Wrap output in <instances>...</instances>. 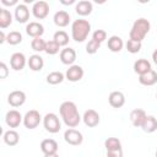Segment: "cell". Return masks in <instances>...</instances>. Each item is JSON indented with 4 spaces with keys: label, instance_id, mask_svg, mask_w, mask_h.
Wrapping results in <instances>:
<instances>
[{
    "label": "cell",
    "instance_id": "1",
    "mask_svg": "<svg viewBox=\"0 0 157 157\" xmlns=\"http://www.w3.org/2000/svg\"><path fill=\"white\" fill-rule=\"evenodd\" d=\"M60 115L64 120V123L69 128H75L80 124L81 121V115L77 110V107L74 102L71 101H65L60 104Z\"/></svg>",
    "mask_w": 157,
    "mask_h": 157
},
{
    "label": "cell",
    "instance_id": "2",
    "mask_svg": "<svg viewBox=\"0 0 157 157\" xmlns=\"http://www.w3.org/2000/svg\"><path fill=\"white\" fill-rule=\"evenodd\" d=\"M91 31V25L87 20L78 18L71 25V36L75 42H83Z\"/></svg>",
    "mask_w": 157,
    "mask_h": 157
},
{
    "label": "cell",
    "instance_id": "3",
    "mask_svg": "<svg viewBox=\"0 0 157 157\" xmlns=\"http://www.w3.org/2000/svg\"><path fill=\"white\" fill-rule=\"evenodd\" d=\"M150 27H151V25H150L148 20H146L144 17L137 18L130 29V33H129L130 39L136 40V42H142L145 36L150 32Z\"/></svg>",
    "mask_w": 157,
    "mask_h": 157
},
{
    "label": "cell",
    "instance_id": "4",
    "mask_svg": "<svg viewBox=\"0 0 157 157\" xmlns=\"http://www.w3.org/2000/svg\"><path fill=\"white\" fill-rule=\"evenodd\" d=\"M43 125H44L45 130L49 131V132H52V134L59 132V130L61 129L60 120H59V118H58V115L55 113H48V114H45V117L43 118Z\"/></svg>",
    "mask_w": 157,
    "mask_h": 157
},
{
    "label": "cell",
    "instance_id": "5",
    "mask_svg": "<svg viewBox=\"0 0 157 157\" xmlns=\"http://www.w3.org/2000/svg\"><path fill=\"white\" fill-rule=\"evenodd\" d=\"M40 118L42 117H40V114H39L38 110L31 109V110H28L25 114V117H23V124H25V126L27 129H34V128H37L39 125Z\"/></svg>",
    "mask_w": 157,
    "mask_h": 157
},
{
    "label": "cell",
    "instance_id": "6",
    "mask_svg": "<svg viewBox=\"0 0 157 157\" xmlns=\"http://www.w3.org/2000/svg\"><path fill=\"white\" fill-rule=\"evenodd\" d=\"M64 140H65L69 145L77 146V145H80V144H82L83 136H82V134H81L78 130H76V129H74V128H70V129H67V130L64 132Z\"/></svg>",
    "mask_w": 157,
    "mask_h": 157
},
{
    "label": "cell",
    "instance_id": "7",
    "mask_svg": "<svg viewBox=\"0 0 157 157\" xmlns=\"http://www.w3.org/2000/svg\"><path fill=\"white\" fill-rule=\"evenodd\" d=\"M32 12H33L36 18H39V20L45 18L49 13V4L47 1H43V0L34 2L32 6Z\"/></svg>",
    "mask_w": 157,
    "mask_h": 157
},
{
    "label": "cell",
    "instance_id": "8",
    "mask_svg": "<svg viewBox=\"0 0 157 157\" xmlns=\"http://www.w3.org/2000/svg\"><path fill=\"white\" fill-rule=\"evenodd\" d=\"M7 102L12 107H20L26 102V93L23 91L15 90L7 96Z\"/></svg>",
    "mask_w": 157,
    "mask_h": 157
},
{
    "label": "cell",
    "instance_id": "9",
    "mask_svg": "<svg viewBox=\"0 0 157 157\" xmlns=\"http://www.w3.org/2000/svg\"><path fill=\"white\" fill-rule=\"evenodd\" d=\"M83 69L80 65H71L66 72H65V77L71 81V82H77L83 77Z\"/></svg>",
    "mask_w": 157,
    "mask_h": 157
},
{
    "label": "cell",
    "instance_id": "10",
    "mask_svg": "<svg viewBox=\"0 0 157 157\" xmlns=\"http://www.w3.org/2000/svg\"><path fill=\"white\" fill-rule=\"evenodd\" d=\"M22 120H23V117H22L21 113H20L18 110H16V109L9 110V112L6 113V115H5V121H6V124H7L10 128H17V126L21 124Z\"/></svg>",
    "mask_w": 157,
    "mask_h": 157
},
{
    "label": "cell",
    "instance_id": "11",
    "mask_svg": "<svg viewBox=\"0 0 157 157\" xmlns=\"http://www.w3.org/2000/svg\"><path fill=\"white\" fill-rule=\"evenodd\" d=\"M146 117H147L146 112H145L144 109H140V108L132 109V110L130 112V120H131L132 125L136 126V128H141V126H142V124H144Z\"/></svg>",
    "mask_w": 157,
    "mask_h": 157
},
{
    "label": "cell",
    "instance_id": "12",
    "mask_svg": "<svg viewBox=\"0 0 157 157\" xmlns=\"http://www.w3.org/2000/svg\"><path fill=\"white\" fill-rule=\"evenodd\" d=\"M82 119H83V123H85L87 126H90V128L97 126V125L99 124V120H101L99 114H98L94 109H88V110H86L85 114H83V117H82Z\"/></svg>",
    "mask_w": 157,
    "mask_h": 157
},
{
    "label": "cell",
    "instance_id": "13",
    "mask_svg": "<svg viewBox=\"0 0 157 157\" xmlns=\"http://www.w3.org/2000/svg\"><path fill=\"white\" fill-rule=\"evenodd\" d=\"M10 65L13 70L18 71V70H22L26 65V56L23 53H20V52H16L11 55L10 58Z\"/></svg>",
    "mask_w": 157,
    "mask_h": 157
},
{
    "label": "cell",
    "instance_id": "14",
    "mask_svg": "<svg viewBox=\"0 0 157 157\" xmlns=\"http://www.w3.org/2000/svg\"><path fill=\"white\" fill-rule=\"evenodd\" d=\"M26 33L33 38H37V37H42V34L44 33V27L42 23L39 22H36V21H32L29 23H27L26 26Z\"/></svg>",
    "mask_w": 157,
    "mask_h": 157
},
{
    "label": "cell",
    "instance_id": "15",
    "mask_svg": "<svg viewBox=\"0 0 157 157\" xmlns=\"http://www.w3.org/2000/svg\"><path fill=\"white\" fill-rule=\"evenodd\" d=\"M60 60L63 64L65 65H74L75 60H76V52L75 49L72 48H64L61 52H60Z\"/></svg>",
    "mask_w": 157,
    "mask_h": 157
},
{
    "label": "cell",
    "instance_id": "16",
    "mask_svg": "<svg viewBox=\"0 0 157 157\" xmlns=\"http://www.w3.org/2000/svg\"><path fill=\"white\" fill-rule=\"evenodd\" d=\"M15 18L20 23L27 22V20L29 18V10L25 4L16 5V7H15Z\"/></svg>",
    "mask_w": 157,
    "mask_h": 157
},
{
    "label": "cell",
    "instance_id": "17",
    "mask_svg": "<svg viewBox=\"0 0 157 157\" xmlns=\"http://www.w3.org/2000/svg\"><path fill=\"white\" fill-rule=\"evenodd\" d=\"M108 101H109V104L113 108H120L125 103V96L120 91H113V92H110V94L108 97Z\"/></svg>",
    "mask_w": 157,
    "mask_h": 157
},
{
    "label": "cell",
    "instance_id": "18",
    "mask_svg": "<svg viewBox=\"0 0 157 157\" xmlns=\"http://www.w3.org/2000/svg\"><path fill=\"white\" fill-rule=\"evenodd\" d=\"M40 150L44 155L56 153L58 151V142L54 139H44L40 142Z\"/></svg>",
    "mask_w": 157,
    "mask_h": 157
},
{
    "label": "cell",
    "instance_id": "19",
    "mask_svg": "<svg viewBox=\"0 0 157 157\" xmlns=\"http://www.w3.org/2000/svg\"><path fill=\"white\" fill-rule=\"evenodd\" d=\"M75 10H76V13L81 15V16H87V15H90V13L92 12L93 5H92V2L88 1V0H81V1H78V2L76 4Z\"/></svg>",
    "mask_w": 157,
    "mask_h": 157
},
{
    "label": "cell",
    "instance_id": "20",
    "mask_svg": "<svg viewBox=\"0 0 157 157\" xmlns=\"http://www.w3.org/2000/svg\"><path fill=\"white\" fill-rule=\"evenodd\" d=\"M150 70H152L151 69V63L147 59H137L134 63V71L136 74H139V76L148 72Z\"/></svg>",
    "mask_w": 157,
    "mask_h": 157
},
{
    "label": "cell",
    "instance_id": "21",
    "mask_svg": "<svg viewBox=\"0 0 157 157\" xmlns=\"http://www.w3.org/2000/svg\"><path fill=\"white\" fill-rule=\"evenodd\" d=\"M70 22V15L65 10H59L54 15V23L59 27H65Z\"/></svg>",
    "mask_w": 157,
    "mask_h": 157
},
{
    "label": "cell",
    "instance_id": "22",
    "mask_svg": "<svg viewBox=\"0 0 157 157\" xmlns=\"http://www.w3.org/2000/svg\"><path fill=\"white\" fill-rule=\"evenodd\" d=\"M139 82L144 86H152L157 82V72L155 70H150L148 72L139 76Z\"/></svg>",
    "mask_w": 157,
    "mask_h": 157
},
{
    "label": "cell",
    "instance_id": "23",
    "mask_svg": "<svg viewBox=\"0 0 157 157\" xmlns=\"http://www.w3.org/2000/svg\"><path fill=\"white\" fill-rule=\"evenodd\" d=\"M123 47H124V42H123V39L119 36L109 37V39H108V49L110 52L118 53V52H120L123 49Z\"/></svg>",
    "mask_w": 157,
    "mask_h": 157
},
{
    "label": "cell",
    "instance_id": "24",
    "mask_svg": "<svg viewBox=\"0 0 157 157\" xmlns=\"http://www.w3.org/2000/svg\"><path fill=\"white\" fill-rule=\"evenodd\" d=\"M28 66H29V69L33 70V71H39V70H42L43 66H44V60H43V58H42L40 55L33 54V55H31L29 59H28Z\"/></svg>",
    "mask_w": 157,
    "mask_h": 157
},
{
    "label": "cell",
    "instance_id": "25",
    "mask_svg": "<svg viewBox=\"0 0 157 157\" xmlns=\"http://www.w3.org/2000/svg\"><path fill=\"white\" fill-rule=\"evenodd\" d=\"M141 128L147 134H151V132L156 131L157 130V119L153 115H147Z\"/></svg>",
    "mask_w": 157,
    "mask_h": 157
},
{
    "label": "cell",
    "instance_id": "26",
    "mask_svg": "<svg viewBox=\"0 0 157 157\" xmlns=\"http://www.w3.org/2000/svg\"><path fill=\"white\" fill-rule=\"evenodd\" d=\"M2 137H4V142L6 145H9V146H15L20 141V135L15 130H7V131H5V134H4Z\"/></svg>",
    "mask_w": 157,
    "mask_h": 157
},
{
    "label": "cell",
    "instance_id": "27",
    "mask_svg": "<svg viewBox=\"0 0 157 157\" xmlns=\"http://www.w3.org/2000/svg\"><path fill=\"white\" fill-rule=\"evenodd\" d=\"M12 23V15L6 9H0V27L6 28Z\"/></svg>",
    "mask_w": 157,
    "mask_h": 157
},
{
    "label": "cell",
    "instance_id": "28",
    "mask_svg": "<svg viewBox=\"0 0 157 157\" xmlns=\"http://www.w3.org/2000/svg\"><path fill=\"white\" fill-rule=\"evenodd\" d=\"M64 74L60 72V71H53L50 74H48L47 76V82L50 83V85H58V83H61L63 80H64Z\"/></svg>",
    "mask_w": 157,
    "mask_h": 157
},
{
    "label": "cell",
    "instance_id": "29",
    "mask_svg": "<svg viewBox=\"0 0 157 157\" xmlns=\"http://www.w3.org/2000/svg\"><path fill=\"white\" fill-rule=\"evenodd\" d=\"M53 39L60 45V47H63V45H66L67 43H69V36H67V33L65 32V31H56L55 33H54V37H53Z\"/></svg>",
    "mask_w": 157,
    "mask_h": 157
},
{
    "label": "cell",
    "instance_id": "30",
    "mask_svg": "<svg viewBox=\"0 0 157 157\" xmlns=\"http://www.w3.org/2000/svg\"><path fill=\"white\" fill-rule=\"evenodd\" d=\"M104 147L107 151H112V150H119L121 148V142L119 139L117 137H108L104 141Z\"/></svg>",
    "mask_w": 157,
    "mask_h": 157
},
{
    "label": "cell",
    "instance_id": "31",
    "mask_svg": "<svg viewBox=\"0 0 157 157\" xmlns=\"http://www.w3.org/2000/svg\"><path fill=\"white\" fill-rule=\"evenodd\" d=\"M6 42L11 45H16L22 42V34L17 31H11L10 33L6 34Z\"/></svg>",
    "mask_w": 157,
    "mask_h": 157
},
{
    "label": "cell",
    "instance_id": "32",
    "mask_svg": "<svg viewBox=\"0 0 157 157\" xmlns=\"http://www.w3.org/2000/svg\"><path fill=\"white\" fill-rule=\"evenodd\" d=\"M45 45H47V42L42 37L33 38L31 42V47L34 52H45Z\"/></svg>",
    "mask_w": 157,
    "mask_h": 157
},
{
    "label": "cell",
    "instance_id": "33",
    "mask_svg": "<svg viewBox=\"0 0 157 157\" xmlns=\"http://www.w3.org/2000/svg\"><path fill=\"white\" fill-rule=\"evenodd\" d=\"M59 50H60V45H59L54 39L47 42V45H45V53H47V54L54 55V54L59 53Z\"/></svg>",
    "mask_w": 157,
    "mask_h": 157
},
{
    "label": "cell",
    "instance_id": "34",
    "mask_svg": "<svg viewBox=\"0 0 157 157\" xmlns=\"http://www.w3.org/2000/svg\"><path fill=\"white\" fill-rule=\"evenodd\" d=\"M126 49H128V52H130L131 54L139 53L140 49H141V42H136V40L129 39V40L126 42Z\"/></svg>",
    "mask_w": 157,
    "mask_h": 157
},
{
    "label": "cell",
    "instance_id": "35",
    "mask_svg": "<svg viewBox=\"0 0 157 157\" xmlns=\"http://www.w3.org/2000/svg\"><path fill=\"white\" fill-rule=\"evenodd\" d=\"M99 47H101V43L96 42L94 39H91V40H88V43L86 44V52H87L88 54H96V53L98 52Z\"/></svg>",
    "mask_w": 157,
    "mask_h": 157
},
{
    "label": "cell",
    "instance_id": "36",
    "mask_svg": "<svg viewBox=\"0 0 157 157\" xmlns=\"http://www.w3.org/2000/svg\"><path fill=\"white\" fill-rule=\"evenodd\" d=\"M92 39H94L98 43H102L107 39V32L104 29H96L92 34Z\"/></svg>",
    "mask_w": 157,
    "mask_h": 157
},
{
    "label": "cell",
    "instance_id": "37",
    "mask_svg": "<svg viewBox=\"0 0 157 157\" xmlns=\"http://www.w3.org/2000/svg\"><path fill=\"white\" fill-rule=\"evenodd\" d=\"M9 75V69H7V65L4 63V61H1L0 63V78H6V76Z\"/></svg>",
    "mask_w": 157,
    "mask_h": 157
},
{
    "label": "cell",
    "instance_id": "38",
    "mask_svg": "<svg viewBox=\"0 0 157 157\" xmlns=\"http://www.w3.org/2000/svg\"><path fill=\"white\" fill-rule=\"evenodd\" d=\"M107 157H124L123 156V150H112V151H107Z\"/></svg>",
    "mask_w": 157,
    "mask_h": 157
},
{
    "label": "cell",
    "instance_id": "39",
    "mask_svg": "<svg viewBox=\"0 0 157 157\" xmlns=\"http://www.w3.org/2000/svg\"><path fill=\"white\" fill-rule=\"evenodd\" d=\"M1 2H2L4 5H10V6H11V5H16V4H17V1H16V0H10V1H9V0H1Z\"/></svg>",
    "mask_w": 157,
    "mask_h": 157
},
{
    "label": "cell",
    "instance_id": "40",
    "mask_svg": "<svg viewBox=\"0 0 157 157\" xmlns=\"http://www.w3.org/2000/svg\"><path fill=\"white\" fill-rule=\"evenodd\" d=\"M6 40V36L4 33V31H0V43H4Z\"/></svg>",
    "mask_w": 157,
    "mask_h": 157
},
{
    "label": "cell",
    "instance_id": "41",
    "mask_svg": "<svg viewBox=\"0 0 157 157\" xmlns=\"http://www.w3.org/2000/svg\"><path fill=\"white\" fill-rule=\"evenodd\" d=\"M152 59H153V63L157 65V49H155V52L152 53Z\"/></svg>",
    "mask_w": 157,
    "mask_h": 157
},
{
    "label": "cell",
    "instance_id": "42",
    "mask_svg": "<svg viewBox=\"0 0 157 157\" xmlns=\"http://www.w3.org/2000/svg\"><path fill=\"white\" fill-rule=\"evenodd\" d=\"M75 1L74 0H70V1H61V4H64V5H70V4H74Z\"/></svg>",
    "mask_w": 157,
    "mask_h": 157
},
{
    "label": "cell",
    "instance_id": "43",
    "mask_svg": "<svg viewBox=\"0 0 157 157\" xmlns=\"http://www.w3.org/2000/svg\"><path fill=\"white\" fill-rule=\"evenodd\" d=\"M44 157H59L58 153H52V155H44Z\"/></svg>",
    "mask_w": 157,
    "mask_h": 157
},
{
    "label": "cell",
    "instance_id": "44",
    "mask_svg": "<svg viewBox=\"0 0 157 157\" xmlns=\"http://www.w3.org/2000/svg\"><path fill=\"white\" fill-rule=\"evenodd\" d=\"M156 157H157V151H156Z\"/></svg>",
    "mask_w": 157,
    "mask_h": 157
},
{
    "label": "cell",
    "instance_id": "45",
    "mask_svg": "<svg viewBox=\"0 0 157 157\" xmlns=\"http://www.w3.org/2000/svg\"><path fill=\"white\" fill-rule=\"evenodd\" d=\"M156 98H157V93H156Z\"/></svg>",
    "mask_w": 157,
    "mask_h": 157
}]
</instances>
